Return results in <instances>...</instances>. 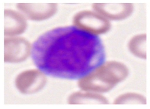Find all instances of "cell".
<instances>
[{"mask_svg": "<svg viewBox=\"0 0 150 109\" xmlns=\"http://www.w3.org/2000/svg\"><path fill=\"white\" fill-rule=\"evenodd\" d=\"M32 59L48 75L76 79L103 63L104 47L97 36L76 27H62L37 39L32 48Z\"/></svg>", "mask_w": 150, "mask_h": 109, "instance_id": "cell-1", "label": "cell"}, {"mask_svg": "<svg viewBox=\"0 0 150 109\" xmlns=\"http://www.w3.org/2000/svg\"><path fill=\"white\" fill-rule=\"evenodd\" d=\"M128 69L117 61L102 63L80 78L78 85L81 90L92 92H107L128 75Z\"/></svg>", "mask_w": 150, "mask_h": 109, "instance_id": "cell-2", "label": "cell"}, {"mask_svg": "<svg viewBox=\"0 0 150 109\" xmlns=\"http://www.w3.org/2000/svg\"><path fill=\"white\" fill-rule=\"evenodd\" d=\"M73 23L76 28L95 36L106 33L110 29L108 19L91 11H81L76 13Z\"/></svg>", "mask_w": 150, "mask_h": 109, "instance_id": "cell-3", "label": "cell"}, {"mask_svg": "<svg viewBox=\"0 0 150 109\" xmlns=\"http://www.w3.org/2000/svg\"><path fill=\"white\" fill-rule=\"evenodd\" d=\"M45 73L38 69L23 71L18 75L15 80L16 88L22 94H31L41 90L45 86Z\"/></svg>", "mask_w": 150, "mask_h": 109, "instance_id": "cell-4", "label": "cell"}, {"mask_svg": "<svg viewBox=\"0 0 150 109\" xmlns=\"http://www.w3.org/2000/svg\"><path fill=\"white\" fill-rule=\"evenodd\" d=\"M31 50L30 42L23 37H6L4 40V61L22 62L28 59Z\"/></svg>", "mask_w": 150, "mask_h": 109, "instance_id": "cell-5", "label": "cell"}, {"mask_svg": "<svg viewBox=\"0 0 150 109\" xmlns=\"http://www.w3.org/2000/svg\"><path fill=\"white\" fill-rule=\"evenodd\" d=\"M16 7L28 19L40 21L54 16L57 12L55 3H18Z\"/></svg>", "mask_w": 150, "mask_h": 109, "instance_id": "cell-6", "label": "cell"}, {"mask_svg": "<svg viewBox=\"0 0 150 109\" xmlns=\"http://www.w3.org/2000/svg\"><path fill=\"white\" fill-rule=\"evenodd\" d=\"M93 8L106 19L120 20L130 16L134 6L132 3H95Z\"/></svg>", "mask_w": 150, "mask_h": 109, "instance_id": "cell-7", "label": "cell"}, {"mask_svg": "<svg viewBox=\"0 0 150 109\" xmlns=\"http://www.w3.org/2000/svg\"><path fill=\"white\" fill-rule=\"evenodd\" d=\"M27 28L25 17L11 9L4 10V35L14 36L24 32Z\"/></svg>", "mask_w": 150, "mask_h": 109, "instance_id": "cell-8", "label": "cell"}, {"mask_svg": "<svg viewBox=\"0 0 150 109\" xmlns=\"http://www.w3.org/2000/svg\"><path fill=\"white\" fill-rule=\"evenodd\" d=\"M68 103L71 105H106L108 101L105 96L99 94L86 92H76L68 98Z\"/></svg>", "mask_w": 150, "mask_h": 109, "instance_id": "cell-9", "label": "cell"}, {"mask_svg": "<svg viewBox=\"0 0 150 109\" xmlns=\"http://www.w3.org/2000/svg\"><path fill=\"white\" fill-rule=\"evenodd\" d=\"M128 48L132 54L141 59H146V35H135L129 40Z\"/></svg>", "mask_w": 150, "mask_h": 109, "instance_id": "cell-10", "label": "cell"}, {"mask_svg": "<svg viewBox=\"0 0 150 109\" xmlns=\"http://www.w3.org/2000/svg\"><path fill=\"white\" fill-rule=\"evenodd\" d=\"M145 96L137 93H126L117 96L114 101V104H146Z\"/></svg>", "mask_w": 150, "mask_h": 109, "instance_id": "cell-11", "label": "cell"}]
</instances>
